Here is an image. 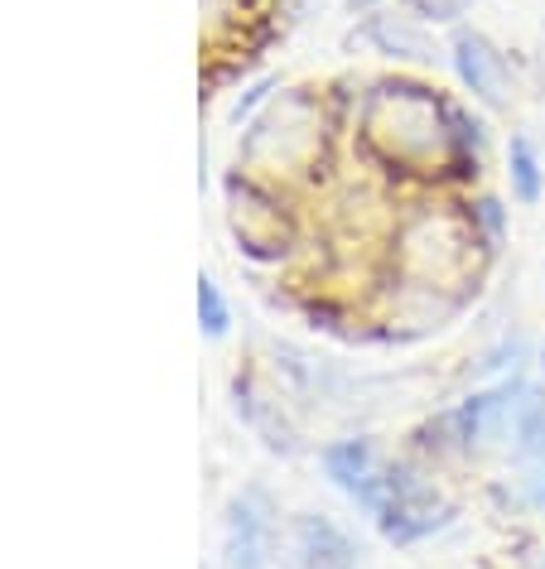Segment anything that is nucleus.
Here are the masks:
<instances>
[{
	"instance_id": "obj_6",
	"label": "nucleus",
	"mask_w": 545,
	"mask_h": 569,
	"mask_svg": "<svg viewBox=\"0 0 545 569\" xmlns=\"http://www.w3.org/2000/svg\"><path fill=\"white\" fill-rule=\"evenodd\" d=\"M227 569H280L276 555V507L266 492H247L232 502V546Z\"/></svg>"
},
{
	"instance_id": "obj_3",
	"label": "nucleus",
	"mask_w": 545,
	"mask_h": 569,
	"mask_svg": "<svg viewBox=\"0 0 545 569\" xmlns=\"http://www.w3.org/2000/svg\"><path fill=\"white\" fill-rule=\"evenodd\" d=\"M382 536L392 546H415V540L435 536L444 521H449V502L439 497V488L425 473H415L410 463H386L382 478V497L371 507Z\"/></svg>"
},
{
	"instance_id": "obj_2",
	"label": "nucleus",
	"mask_w": 545,
	"mask_h": 569,
	"mask_svg": "<svg viewBox=\"0 0 545 569\" xmlns=\"http://www.w3.org/2000/svg\"><path fill=\"white\" fill-rule=\"evenodd\" d=\"M324 140H328V107H324V97H314L309 88L290 92V97H280V102L251 126L247 164H251L256 179L276 189V179H295V174L319 169Z\"/></svg>"
},
{
	"instance_id": "obj_11",
	"label": "nucleus",
	"mask_w": 545,
	"mask_h": 569,
	"mask_svg": "<svg viewBox=\"0 0 545 569\" xmlns=\"http://www.w3.org/2000/svg\"><path fill=\"white\" fill-rule=\"evenodd\" d=\"M406 6L415 10V16H425V20H458L473 0H406Z\"/></svg>"
},
{
	"instance_id": "obj_1",
	"label": "nucleus",
	"mask_w": 545,
	"mask_h": 569,
	"mask_svg": "<svg viewBox=\"0 0 545 569\" xmlns=\"http://www.w3.org/2000/svg\"><path fill=\"white\" fill-rule=\"evenodd\" d=\"M353 136L392 179L464 183L483 169V126L444 92L410 78L371 82L357 102Z\"/></svg>"
},
{
	"instance_id": "obj_9",
	"label": "nucleus",
	"mask_w": 545,
	"mask_h": 569,
	"mask_svg": "<svg viewBox=\"0 0 545 569\" xmlns=\"http://www.w3.org/2000/svg\"><path fill=\"white\" fill-rule=\"evenodd\" d=\"M507 174H512V198L516 203H536L545 179H541V160H536V146L526 136H512L507 146Z\"/></svg>"
},
{
	"instance_id": "obj_8",
	"label": "nucleus",
	"mask_w": 545,
	"mask_h": 569,
	"mask_svg": "<svg viewBox=\"0 0 545 569\" xmlns=\"http://www.w3.org/2000/svg\"><path fill=\"white\" fill-rule=\"evenodd\" d=\"M299 565L305 569H357V550L328 517H305L299 521Z\"/></svg>"
},
{
	"instance_id": "obj_12",
	"label": "nucleus",
	"mask_w": 545,
	"mask_h": 569,
	"mask_svg": "<svg viewBox=\"0 0 545 569\" xmlns=\"http://www.w3.org/2000/svg\"><path fill=\"white\" fill-rule=\"evenodd\" d=\"M541 569H545V565H541Z\"/></svg>"
},
{
	"instance_id": "obj_4",
	"label": "nucleus",
	"mask_w": 545,
	"mask_h": 569,
	"mask_svg": "<svg viewBox=\"0 0 545 569\" xmlns=\"http://www.w3.org/2000/svg\"><path fill=\"white\" fill-rule=\"evenodd\" d=\"M232 232L251 256L280 261L295 247L299 227L290 218V208H285L280 189H270L261 179H247V183L232 179Z\"/></svg>"
},
{
	"instance_id": "obj_5",
	"label": "nucleus",
	"mask_w": 545,
	"mask_h": 569,
	"mask_svg": "<svg viewBox=\"0 0 545 569\" xmlns=\"http://www.w3.org/2000/svg\"><path fill=\"white\" fill-rule=\"evenodd\" d=\"M454 73L483 107H493V111L512 107V63L487 34L464 30L454 39Z\"/></svg>"
},
{
	"instance_id": "obj_7",
	"label": "nucleus",
	"mask_w": 545,
	"mask_h": 569,
	"mask_svg": "<svg viewBox=\"0 0 545 569\" xmlns=\"http://www.w3.org/2000/svg\"><path fill=\"white\" fill-rule=\"evenodd\" d=\"M324 468H328V478H334L357 507H367V511L377 507L386 463L377 459V449H371L367 439H343V445H328L324 449Z\"/></svg>"
},
{
	"instance_id": "obj_10",
	"label": "nucleus",
	"mask_w": 545,
	"mask_h": 569,
	"mask_svg": "<svg viewBox=\"0 0 545 569\" xmlns=\"http://www.w3.org/2000/svg\"><path fill=\"white\" fill-rule=\"evenodd\" d=\"M198 319H204L208 333H227V305L212 280H198Z\"/></svg>"
}]
</instances>
